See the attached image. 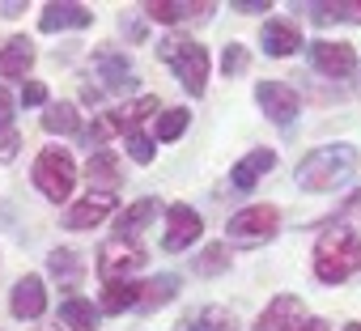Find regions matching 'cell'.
I'll list each match as a JSON object with an SVG mask.
<instances>
[{"label": "cell", "instance_id": "1", "mask_svg": "<svg viewBox=\"0 0 361 331\" xmlns=\"http://www.w3.org/2000/svg\"><path fill=\"white\" fill-rule=\"evenodd\" d=\"M357 175V149L353 144H323L298 161V187L306 192H336Z\"/></svg>", "mask_w": 361, "mask_h": 331}, {"label": "cell", "instance_id": "2", "mask_svg": "<svg viewBox=\"0 0 361 331\" xmlns=\"http://www.w3.org/2000/svg\"><path fill=\"white\" fill-rule=\"evenodd\" d=\"M357 268H361V238H357L348 225H331V230L319 238L314 276L327 280V285H340V280H348Z\"/></svg>", "mask_w": 361, "mask_h": 331}, {"label": "cell", "instance_id": "3", "mask_svg": "<svg viewBox=\"0 0 361 331\" xmlns=\"http://www.w3.org/2000/svg\"><path fill=\"white\" fill-rule=\"evenodd\" d=\"M157 56L178 73V81H183L188 94H204V81H209V51L192 39H166L157 47Z\"/></svg>", "mask_w": 361, "mask_h": 331}, {"label": "cell", "instance_id": "4", "mask_svg": "<svg viewBox=\"0 0 361 331\" xmlns=\"http://www.w3.org/2000/svg\"><path fill=\"white\" fill-rule=\"evenodd\" d=\"M35 183L47 200H68L73 196V183H77V166H73V153L68 149H43L39 161H35Z\"/></svg>", "mask_w": 361, "mask_h": 331}, {"label": "cell", "instance_id": "5", "mask_svg": "<svg viewBox=\"0 0 361 331\" xmlns=\"http://www.w3.org/2000/svg\"><path fill=\"white\" fill-rule=\"evenodd\" d=\"M276 230H281V213H276L272 204H251V208H243V213H234V217L226 221V234H230L234 242H247V246L268 242Z\"/></svg>", "mask_w": 361, "mask_h": 331}, {"label": "cell", "instance_id": "6", "mask_svg": "<svg viewBox=\"0 0 361 331\" xmlns=\"http://www.w3.org/2000/svg\"><path fill=\"white\" fill-rule=\"evenodd\" d=\"M140 263H145V251H140L132 238H115V242H106L102 255H98V272H102L106 285H111V280H128V272H136Z\"/></svg>", "mask_w": 361, "mask_h": 331}, {"label": "cell", "instance_id": "7", "mask_svg": "<svg viewBox=\"0 0 361 331\" xmlns=\"http://www.w3.org/2000/svg\"><path fill=\"white\" fill-rule=\"evenodd\" d=\"M200 234H204V221H200L196 208H188V204H170L166 208V238H161L166 251H188Z\"/></svg>", "mask_w": 361, "mask_h": 331}, {"label": "cell", "instance_id": "8", "mask_svg": "<svg viewBox=\"0 0 361 331\" xmlns=\"http://www.w3.org/2000/svg\"><path fill=\"white\" fill-rule=\"evenodd\" d=\"M255 102L264 106V115L272 119V123H293V115H298V94L285 85V81H259L255 85Z\"/></svg>", "mask_w": 361, "mask_h": 331}, {"label": "cell", "instance_id": "9", "mask_svg": "<svg viewBox=\"0 0 361 331\" xmlns=\"http://www.w3.org/2000/svg\"><path fill=\"white\" fill-rule=\"evenodd\" d=\"M306 306H302V297H289V293H281V297H272L268 301V310L259 314V323H255V331H302L306 327Z\"/></svg>", "mask_w": 361, "mask_h": 331}, {"label": "cell", "instance_id": "10", "mask_svg": "<svg viewBox=\"0 0 361 331\" xmlns=\"http://www.w3.org/2000/svg\"><path fill=\"white\" fill-rule=\"evenodd\" d=\"M310 64L323 73V77H348L357 68V51L348 43H331V39H319L310 43Z\"/></svg>", "mask_w": 361, "mask_h": 331}, {"label": "cell", "instance_id": "11", "mask_svg": "<svg viewBox=\"0 0 361 331\" xmlns=\"http://www.w3.org/2000/svg\"><path fill=\"white\" fill-rule=\"evenodd\" d=\"M111 208H115V192H90L81 204L68 208L64 225H68V230H94L102 217H111Z\"/></svg>", "mask_w": 361, "mask_h": 331}, {"label": "cell", "instance_id": "12", "mask_svg": "<svg viewBox=\"0 0 361 331\" xmlns=\"http://www.w3.org/2000/svg\"><path fill=\"white\" fill-rule=\"evenodd\" d=\"M9 306H13V318H39L43 310H47V285L39 280V276H22L18 285H13V297H9Z\"/></svg>", "mask_w": 361, "mask_h": 331}, {"label": "cell", "instance_id": "13", "mask_svg": "<svg viewBox=\"0 0 361 331\" xmlns=\"http://www.w3.org/2000/svg\"><path fill=\"white\" fill-rule=\"evenodd\" d=\"M145 13L153 18V22H192V18H204V13H213V5L209 0H149L145 5Z\"/></svg>", "mask_w": 361, "mask_h": 331}, {"label": "cell", "instance_id": "14", "mask_svg": "<svg viewBox=\"0 0 361 331\" xmlns=\"http://www.w3.org/2000/svg\"><path fill=\"white\" fill-rule=\"evenodd\" d=\"M272 166H276V153H272V149H255V153H247L234 170H230V183H234L238 192H251V187L272 170Z\"/></svg>", "mask_w": 361, "mask_h": 331}, {"label": "cell", "instance_id": "15", "mask_svg": "<svg viewBox=\"0 0 361 331\" xmlns=\"http://www.w3.org/2000/svg\"><path fill=\"white\" fill-rule=\"evenodd\" d=\"M94 22V13L85 5H47L43 18H39V30L56 35V30H85Z\"/></svg>", "mask_w": 361, "mask_h": 331}, {"label": "cell", "instance_id": "16", "mask_svg": "<svg viewBox=\"0 0 361 331\" xmlns=\"http://www.w3.org/2000/svg\"><path fill=\"white\" fill-rule=\"evenodd\" d=\"M35 64V43L30 39H9L5 47H0V77H26Z\"/></svg>", "mask_w": 361, "mask_h": 331}, {"label": "cell", "instance_id": "17", "mask_svg": "<svg viewBox=\"0 0 361 331\" xmlns=\"http://www.w3.org/2000/svg\"><path fill=\"white\" fill-rule=\"evenodd\" d=\"M259 43H264V51L268 56H293L298 47H302V35H298V26L293 22H268L264 26V35H259Z\"/></svg>", "mask_w": 361, "mask_h": 331}, {"label": "cell", "instance_id": "18", "mask_svg": "<svg viewBox=\"0 0 361 331\" xmlns=\"http://www.w3.org/2000/svg\"><path fill=\"white\" fill-rule=\"evenodd\" d=\"M140 297H145V285H140V280H111V285L102 289V310L119 314V310L140 306Z\"/></svg>", "mask_w": 361, "mask_h": 331}, {"label": "cell", "instance_id": "19", "mask_svg": "<svg viewBox=\"0 0 361 331\" xmlns=\"http://www.w3.org/2000/svg\"><path fill=\"white\" fill-rule=\"evenodd\" d=\"M18 149H22V136L13 127V98H9L5 85H0V161H13Z\"/></svg>", "mask_w": 361, "mask_h": 331}, {"label": "cell", "instance_id": "20", "mask_svg": "<svg viewBox=\"0 0 361 331\" xmlns=\"http://www.w3.org/2000/svg\"><path fill=\"white\" fill-rule=\"evenodd\" d=\"M94 64H98L106 89H123V85H132V64H128V56H119V51H98Z\"/></svg>", "mask_w": 361, "mask_h": 331}, {"label": "cell", "instance_id": "21", "mask_svg": "<svg viewBox=\"0 0 361 331\" xmlns=\"http://www.w3.org/2000/svg\"><path fill=\"white\" fill-rule=\"evenodd\" d=\"M60 318L68 323V331H98V310H94V301H85V297H68V301L60 306Z\"/></svg>", "mask_w": 361, "mask_h": 331}, {"label": "cell", "instance_id": "22", "mask_svg": "<svg viewBox=\"0 0 361 331\" xmlns=\"http://www.w3.org/2000/svg\"><path fill=\"white\" fill-rule=\"evenodd\" d=\"M85 175H90V183H102V192H115V183H119V161H115V153L111 149H98L90 157V166H85Z\"/></svg>", "mask_w": 361, "mask_h": 331}, {"label": "cell", "instance_id": "23", "mask_svg": "<svg viewBox=\"0 0 361 331\" xmlns=\"http://www.w3.org/2000/svg\"><path fill=\"white\" fill-rule=\"evenodd\" d=\"M178 331H238V327H234L230 310H221V306H209V310H200V314L183 318V323H178Z\"/></svg>", "mask_w": 361, "mask_h": 331}, {"label": "cell", "instance_id": "24", "mask_svg": "<svg viewBox=\"0 0 361 331\" xmlns=\"http://www.w3.org/2000/svg\"><path fill=\"white\" fill-rule=\"evenodd\" d=\"M47 268H51V276L60 280V285H81V259H77V251H68V246H60V251H51V259H47Z\"/></svg>", "mask_w": 361, "mask_h": 331}, {"label": "cell", "instance_id": "25", "mask_svg": "<svg viewBox=\"0 0 361 331\" xmlns=\"http://www.w3.org/2000/svg\"><path fill=\"white\" fill-rule=\"evenodd\" d=\"M43 127H47V132H64V136L81 132L77 106H73V102H51V106H47V115H43Z\"/></svg>", "mask_w": 361, "mask_h": 331}, {"label": "cell", "instance_id": "26", "mask_svg": "<svg viewBox=\"0 0 361 331\" xmlns=\"http://www.w3.org/2000/svg\"><path fill=\"white\" fill-rule=\"evenodd\" d=\"M153 213H157V200H136L119 221H115V230H119V238H132L136 230H145L149 221H153Z\"/></svg>", "mask_w": 361, "mask_h": 331}, {"label": "cell", "instance_id": "27", "mask_svg": "<svg viewBox=\"0 0 361 331\" xmlns=\"http://www.w3.org/2000/svg\"><path fill=\"white\" fill-rule=\"evenodd\" d=\"M310 18L319 26H327V22H361V0H353V5H310Z\"/></svg>", "mask_w": 361, "mask_h": 331}, {"label": "cell", "instance_id": "28", "mask_svg": "<svg viewBox=\"0 0 361 331\" xmlns=\"http://www.w3.org/2000/svg\"><path fill=\"white\" fill-rule=\"evenodd\" d=\"M178 293V276H157V280H145V297H140V310H153L161 301H170Z\"/></svg>", "mask_w": 361, "mask_h": 331}, {"label": "cell", "instance_id": "29", "mask_svg": "<svg viewBox=\"0 0 361 331\" xmlns=\"http://www.w3.org/2000/svg\"><path fill=\"white\" fill-rule=\"evenodd\" d=\"M188 106H174V111H166V115H157V140H178L183 136V127H188Z\"/></svg>", "mask_w": 361, "mask_h": 331}, {"label": "cell", "instance_id": "30", "mask_svg": "<svg viewBox=\"0 0 361 331\" xmlns=\"http://www.w3.org/2000/svg\"><path fill=\"white\" fill-rule=\"evenodd\" d=\"M226 263H230V251L217 242V246H204V255L196 259V272H221Z\"/></svg>", "mask_w": 361, "mask_h": 331}, {"label": "cell", "instance_id": "31", "mask_svg": "<svg viewBox=\"0 0 361 331\" xmlns=\"http://www.w3.org/2000/svg\"><path fill=\"white\" fill-rule=\"evenodd\" d=\"M128 153H132V161L149 166V161H153V144H149V136H140V132H128Z\"/></svg>", "mask_w": 361, "mask_h": 331}, {"label": "cell", "instance_id": "32", "mask_svg": "<svg viewBox=\"0 0 361 331\" xmlns=\"http://www.w3.org/2000/svg\"><path fill=\"white\" fill-rule=\"evenodd\" d=\"M221 68H226V77L243 73V68H247V51H243L238 43H230V47H226V56H221Z\"/></svg>", "mask_w": 361, "mask_h": 331}, {"label": "cell", "instance_id": "33", "mask_svg": "<svg viewBox=\"0 0 361 331\" xmlns=\"http://www.w3.org/2000/svg\"><path fill=\"white\" fill-rule=\"evenodd\" d=\"M22 102H26V106H39V102H47V89H43L39 81H30V85L22 89Z\"/></svg>", "mask_w": 361, "mask_h": 331}, {"label": "cell", "instance_id": "34", "mask_svg": "<svg viewBox=\"0 0 361 331\" xmlns=\"http://www.w3.org/2000/svg\"><path fill=\"white\" fill-rule=\"evenodd\" d=\"M238 13H268V0H234Z\"/></svg>", "mask_w": 361, "mask_h": 331}, {"label": "cell", "instance_id": "35", "mask_svg": "<svg viewBox=\"0 0 361 331\" xmlns=\"http://www.w3.org/2000/svg\"><path fill=\"white\" fill-rule=\"evenodd\" d=\"M302 331H331V327H327V323H323V318H310V323H306V327H302Z\"/></svg>", "mask_w": 361, "mask_h": 331}, {"label": "cell", "instance_id": "36", "mask_svg": "<svg viewBox=\"0 0 361 331\" xmlns=\"http://www.w3.org/2000/svg\"><path fill=\"white\" fill-rule=\"evenodd\" d=\"M344 331H361V323H348V327H344Z\"/></svg>", "mask_w": 361, "mask_h": 331}]
</instances>
